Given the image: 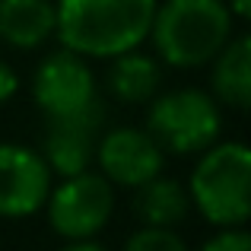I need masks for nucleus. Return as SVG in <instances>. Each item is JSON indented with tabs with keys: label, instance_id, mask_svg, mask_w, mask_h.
I'll list each match as a JSON object with an SVG mask.
<instances>
[{
	"label": "nucleus",
	"instance_id": "1",
	"mask_svg": "<svg viewBox=\"0 0 251 251\" xmlns=\"http://www.w3.org/2000/svg\"><path fill=\"white\" fill-rule=\"evenodd\" d=\"M159 0H54V35L61 48L108 61L150 38Z\"/></svg>",
	"mask_w": 251,
	"mask_h": 251
},
{
	"label": "nucleus",
	"instance_id": "7",
	"mask_svg": "<svg viewBox=\"0 0 251 251\" xmlns=\"http://www.w3.org/2000/svg\"><path fill=\"white\" fill-rule=\"evenodd\" d=\"M99 172L118 188H140L166 166V153L147 127H111L96 140Z\"/></svg>",
	"mask_w": 251,
	"mask_h": 251
},
{
	"label": "nucleus",
	"instance_id": "13",
	"mask_svg": "<svg viewBox=\"0 0 251 251\" xmlns=\"http://www.w3.org/2000/svg\"><path fill=\"white\" fill-rule=\"evenodd\" d=\"M134 210L140 216L143 226H166V229H175L178 223L188 220L191 213V197H188V188L175 178H166L153 175L150 181H143L140 188H134Z\"/></svg>",
	"mask_w": 251,
	"mask_h": 251
},
{
	"label": "nucleus",
	"instance_id": "4",
	"mask_svg": "<svg viewBox=\"0 0 251 251\" xmlns=\"http://www.w3.org/2000/svg\"><path fill=\"white\" fill-rule=\"evenodd\" d=\"M223 105L203 89H172L156 92L150 99L147 130L162 147V153L191 156L220 140L223 130Z\"/></svg>",
	"mask_w": 251,
	"mask_h": 251
},
{
	"label": "nucleus",
	"instance_id": "15",
	"mask_svg": "<svg viewBox=\"0 0 251 251\" xmlns=\"http://www.w3.org/2000/svg\"><path fill=\"white\" fill-rule=\"evenodd\" d=\"M201 251H251V235L245 232V226L220 229L213 239L203 242Z\"/></svg>",
	"mask_w": 251,
	"mask_h": 251
},
{
	"label": "nucleus",
	"instance_id": "12",
	"mask_svg": "<svg viewBox=\"0 0 251 251\" xmlns=\"http://www.w3.org/2000/svg\"><path fill=\"white\" fill-rule=\"evenodd\" d=\"M108 74H105V86L115 99L127 105H140L159 92L162 86V64L159 57L143 54L140 48H130L124 54L108 57Z\"/></svg>",
	"mask_w": 251,
	"mask_h": 251
},
{
	"label": "nucleus",
	"instance_id": "3",
	"mask_svg": "<svg viewBox=\"0 0 251 251\" xmlns=\"http://www.w3.org/2000/svg\"><path fill=\"white\" fill-rule=\"evenodd\" d=\"M188 197L210 226H245L251 216V150L242 140H216L201 150Z\"/></svg>",
	"mask_w": 251,
	"mask_h": 251
},
{
	"label": "nucleus",
	"instance_id": "14",
	"mask_svg": "<svg viewBox=\"0 0 251 251\" xmlns=\"http://www.w3.org/2000/svg\"><path fill=\"white\" fill-rule=\"evenodd\" d=\"M124 251H191L188 242L166 226H140L134 235L127 239Z\"/></svg>",
	"mask_w": 251,
	"mask_h": 251
},
{
	"label": "nucleus",
	"instance_id": "11",
	"mask_svg": "<svg viewBox=\"0 0 251 251\" xmlns=\"http://www.w3.org/2000/svg\"><path fill=\"white\" fill-rule=\"evenodd\" d=\"M54 35V0H0V42L35 51Z\"/></svg>",
	"mask_w": 251,
	"mask_h": 251
},
{
	"label": "nucleus",
	"instance_id": "17",
	"mask_svg": "<svg viewBox=\"0 0 251 251\" xmlns=\"http://www.w3.org/2000/svg\"><path fill=\"white\" fill-rule=\"evenodd\" d=\"M61 251H108V248L99 245V242H92V239H74V242H67Z\"/></svg>",
	"mask_w": 251,
	"mask_h": 251
},
{
	"label": "nucleus",
	"instance_id": "8",
	"mask_svg": "<svg viewBox=\"0 0 251 251\" xmlns=\"http://www.w3.org/2000/svg\"><path fill=\"white\" fill-rule=\"evenodd\" d=\"M45 156L23 143H0V216L23 220L45 207L51 191Z\"/></svg>",
	"mask_w": 251,
	"mask_h": 251
},
{
	"label": "nucleus",
	"instance_id": "10",
	"mask_svg": "<svg viewBox=\"0 0 251 251\" xmlns=\"http://www.w3.org/2000/svg\"><path fill=\"white\" fill-rule=\"evenodd\" d=\"M210 64V96L226 108L245 111L251 105V38L232 35Z\"/></svg>",
	"mask_w": 251,
	"mask_h": 251
},
{
	"label": "nucleus",
	"instance_id": "18",
	"mask_svg": "<svg viewBox=\"0 0 251 251\" xmlns=\"http://www.w3.org/2000/svg\"><path fill=\"white\" fill-rule=\"evenodd\" d=\"M229 3V10H232V16L235 19H248V13H251V0H226Z\"/></svg>",
	"mask_w": 251,
	"mask_h": 251
},
{
	"label": "nucleus",
	"instance_id": "2",
	"mask_svg": "<svg viewBox=\"0 0 251 251\" xmlns=\"http://www.w3.org/2000/svg\"><path fill=\"white\" fill-rule=\"evenodd\" d=\"M235 16L226 0H159L150 38L159 64L194 70L210 64L232 38Z\"/></svg>",
	"mask_w": 251,
	"mask_h": 251
},
{
	"label": "nucleus",
	"instance_id": "16",
	"mask_svg": "<svg viewBox=\"0 0 251 251\" xmlns=\"http://www.w3.org/2000/svg\"><path fill=\"white\" fill-rule=\"evenodd\" d=\"M16 89H19V76H16V70H13L6 61H0V108H3V105L10 102L13 96H16Z\"/></svg>",
	"mask_w": 251,
	"mask_h": 251
},
{
	"label": "nucleus",
	"instance_id": "5",
	"mask_svg": "<svg viewBox=\"0 0 251 251\" xmlns=\"http://www.w3.org/2000/svg\"><path fill=\"white\" fill-rule=\"evenodd\" d=\"M42 210H48V223L61 239H96L115 213V184L102 172H76L51 184Z\"/></svg>",
	"mask_w": 251,
	"mask_h": 251
},
{
	"label": "nucleus",
	"instance_id": "9",
	"mask_svg": "<svg viewBox=\"0 0 251 251\" xmlns=\"http://www.w3.org/2000/svg\"><path fill=\"white\" fill-rule=\"evenodd\" d=\"M105 108L86 111V115L74 118H54L45 127V162H48L51 175H76V172L92 169L96 162V140H99V127H102Z\"/></svg>",
	"mask_w": 251,
	"mask_h": 251
},
{
	"label": "nucleus",
	"instance_id": "6",
	"mask_svg": "<svg viewBox=\"0 0 251 251\" xmlns=\"http://www.w3.org/2000/svg\"><path fill=\"white\" fill-rule=\"evenodd\" d=\"M32 99L48 121L99 108L102 102L96 92V74L89 67V57L67 48L51 51L32 76Z\"/></svg>",
	"mask_w": 251,
	"mask_h": 251
}]
</instances>
